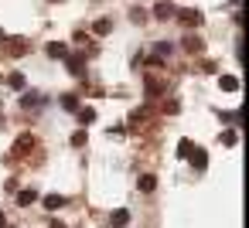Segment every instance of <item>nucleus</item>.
<instances>
[{
  "instance_id": "obj_1",
  "label": "nucleus",
  "mask_w": 249,
  "mask_h": 228,
  "mask_svg": "<svg viewBox=\"0 0 249 228\" xmlns=\"http://www.w3.org/2000/svg\"><path fill=\"white\" fill-rule=\"evenodd\" d=\"M35 143H38V140H35L31 133H21V136L14 140V157H24V153H31V150H35Z\"/></svg>"
},
{
  "instance_id": "obj_2",
  "label": "nucleus",
  "mask_w": 249,
  "mask_h": 228,
  "mask_svg": "<svg viewBox=\"0 0 249 228\" xmlns=\"http://www.w3.org/2000/svg\"><path fill=\"white\" fill-rule=\"evenodd\" d=\"M174 17H178V21H181L184 28H198V24H201V14H198L195 7H188V11H178Z\"/></svg>"
},
{
  "instance_id": "obj_3",
  "label": "nucleus",
  "mask_w": 249,
  "mask_h": 228,
  "mask_svg": "<svg viewBox=\"0 0 249 228\" xmlns=\"http://www.w3.org/2000/svg\"><path fill=\"white\" fill-rule=\"evenodd\" d=\"M188 160H191V163H195L198 170H205V167H208V153H205L201 147H191V153H188Z\"/></svg>"
},
{
  "instance_id": "obj_4",
  "label": "nucleus",
  "mask_w": 249,
  "mask_h": 228,
  "mask_svg": "<svg viewBox=\"0 0 249 228\" xmlns=\"http://www.w3.org/2000/svg\"><path fill=\"white\" fill-rule=\"evenodd\" d=\"M174 14H178V7L167 4V0H160V4L154 7V17H160V21H167V17H174Z\"/></svg>"
},
{
  "instance_id": "obj_5",
  "label": "nucleus",
  "mask_w": 249,
  "mask_h": 228,
  "mask_svg": "<svg viewBox=\"0 0 249 228\" xmlns=\"http://www.w3.org/2000/svg\"><path fill=\"white\" fill-rule=\"evenodd\" d=\"M69 58V72L72 75H82L86 72V55H65Z\"/></svg>"
},
{
  "instance_id": "obj_6",
  "label": "nucleus",
  "mask_w": 249,
  "mask_h": 228,
  "mask_svg": "<svg viewBox=\"0 0 249 228\" xmlns=\"http://www.w3.org/2000/svg\"><path fill=\"white\" fill-rule=\"evenodd\" d=\"M65 204H69L65 194H48V197H45V208H48V211H58V208H65Z\"/></svg>"
},
{
  "instance_id": "obj_7",
  "label": "nucleus",
  "mask_w": 249,
  "mask_h": 228,
  "mask_svg": "<svg viewBox=\"0 0 249 228\" xmlns=\"http://www.w3.org/2000/svg\"><path fill=\"white\" fill-rule=\"evenodd\" d=\"M48 55H52V58H65V55H69V45H65V41H52V45H48Z\"/></svg>"
},
{
  "instance_id": "obj_8",
  "label": "nucleus",
  "mask_w": 249,
  "mask_h": 228,
  "mask_svg": "<svg viewBox=\"0 0 249 228\" xmlns=\"http://www.w3.org/2000/svg\"><path fill=\"white\" fill-rule=\"evenodd\" d=\"M35 201H38V191H35V187L18 191V204H24V208H28V204H35Z\"/></svg>"
},
{
  "instance_id": "obj_9",
  "label": "nucleus",
  "mask_w": 249,
  "mask_h": 228,
  "mask_svg": "<svg viewBox=\"0 0 249 228\" xmlns=\"http://www.w3.org/2000/svg\"><path fill=\"white\" fill-rule=\"evenodd\" d=\"M113 225H116V228H126V225H130V211H126V208H116V211H113Z\"/></svg>"
},
{
  "instance_id": "obj_10",
  "label": "nucleus",
  "mask_w": 249,
  "mask_h": 228,
  "mask_svg": "<svg viewBox=\"0 0 249 228\" xmlns=\"http://www.w3.org/2000/svg\"><path fill=\"white\" fill-rule=\"evenodd\" d=\"M7 51H11V55H24V51H28V41H24V38H14V41L7 45Z\"/></svg>"
},
{
  "instance_id": "obj_11",
  "label": "nucleus",
  "mask_w": 249,
  "mask_h": 228,
  "mask_svg": "<svg viewBox=\"0 0 249 228\" xmlns=\"http://www.w3.org/2000/svg\"><path fill=\"white\" fill-rule=\"evenodd\" d=\"M218 85H222L225 92H235V89H239V79H235V75H222V79H218Z\"/></svg>"
},
{
  "instance_id": "obj_12",
  "label": "nucleus",
  "mask_w": 249,
  "mask_h": 228,
  "mask_svg": "<svg viewBox=\"0 0 249 228\" xmlns=\"http://www.w3.org/2000/svg\"><path fill=\"white\" fill-rule=\"evenodd\" d=\"M154 187H157V177H154V174H143V177H140V191H147V194H150Z\"/></svg>"
},
{
  "instance_id": "obj_13",
  "label": "nucleus",
  "mask_w": 249,
  "mask_h": 228,
  "mask_svg": "<svg viewBox=\"0 0 249 228\" xmlns=\"http://www.w3.org/2000/svg\"><path fill=\"white\" fill-rule=\"evenodd\" d=\"M21 106H24V109H35V106H41V96H35V92H28V96L21 99Z\"/></svg>"
},
{
  "instance_id": "obj_14",
  "label": "nucleus",
  "mask_w": 249,
  "mask_h": 228,
  "mask_svg": "<svg viewBox=\"0 0 249 228\" xmlns=\"http://www.w3.org/2000/svg\"><path fill=\"white\" fill-rule=\"evenodd\" d=\"M62 109L75 113V109H79V99H75V96H62Z\"/></svg>"
},
{
  "instance_id": "obj_15",
  "label": "nucleus",
  "mask_w": 249,
  "mask_h": 228,
  "mask_svg": "<svg viewBox=\"0 0 249 228\" xmlns=\"http://www.w3.org/2000/svg\"><path fill=\"white\" fill-rule=\"evenodd\" d=\"M92 119H96V109H79V123L82 126H89Z\"/></svg>"
},
{
  "instance_id": "obj_16",
  "label": "nucleus",
  "mask_w": 249,
  "mask_h": 228,
  "mask_svg": "<svg viewBox=\"0 0 249 228\" xmlns=\"http://www.w3.org/2000/svg\"><path fill=\"white\" fill-rule=\"evenodd\" d=\"M222 143H225V147H235V143H239V133H235V130H225V133H222Z\"/></svg>"
},
{
  "instance_id": "obj_17",
  "label": "nucleus",
  "mask_w": 249,
  "mask_h": 228,
  "mask_svg": "<svg viewBox=\"0 0 249 228\" xmlns=\"http://www.w3.org/2000/svg\"><path fill=\"white\" fill-rule=\"evenodd\" d=\"M7 85H11V89H24V75H21V72H14V75L7 79Z\"/></svg>"
},
{
  "instance_id": "obj_18",
  "label": "nucleus",
  "mask_w": 249,
  "mask_h": 228,
  "mask_svg": "<svg viewBox=\"0 0 249 228\" xmlns=\"http://www.w3.org/2000/svg\"><path fill=\"white\" fill-rule=\"evenodd\" d=\"M147 96H150V99H157V96H160V82L147 79Z\"/></svg>"
},
{
  "instance_id": "obj_19",
  "label": "nucleus",
  "mask_w": 249,
  "mask_h": 228,
  "mask_svg": "<svg viewBox=\"0 0 249 228\" xmlns=\"http://www.w3.org/2000/svg\"><path fill=\"white\" fill-rule=\"evenodd\" d=\"M72 147H86V130H75L72 133Z\"/></svg>"
},
{
  "instance_id": "obj_20",
  "label": "nucleus",
  "mask_w": 249,
  "mask_h": 228,
  "mask_svg": "<svg viewBox=\"0 0 249 228\" xmlns=\"http://www.w3.org/2000/svg\"><path fill=\"white\" fill-rule=\"evenodd\" d=\"M184 48H188V51H201V41H198V38H184Z\"/></svg>"
},
{
  "instance_id": "obj_21",
  "label": "nucleus",
  "mask_w": 249,
  "mask_h": 228,
  "mask_svg": "<svg viewBox=\"0 0 249 228\" xmlns=\"http://www.w3.org/2000/svg\"><path fill=\"white\" fill-rule=\"evenodd\" d=\"M92 31H96V34H106V31H109V21H96V28H92Z\"/></svg>"
},
{
  "instance_id": "obj_22",
  "label": "nucleus",
  "mask_w": 249,
  "mask_h": 228,
  "mask_svg": "<svg viewBox=\"0 0 249 228\" xmlns=\"http://www.w3.org/2000/svg\"><path fill=\"white\" fill-rule=\"evenodd\" d=\"M178 153H181V157H188V153H191V140H181V147H178Z\"/></svg>"
},
{
  "instance_id": "obj_23",
  "label": "nucleus",
  "mask_w": 249,
  "mask_h": 228,
  "mask_svg": "<svg viewBox=\"0 0 249 228\" xmlns=\"http://www.w3.org/2000/svg\"><path fill=\"white\" fill-rule=\"evenodd\" d=\"M4 225H7V218H4V211H0V228H4Z\"/></svg>"
},
{
  "instance_id": "obj_24",
  "label": "nucleus",
  "mask_w": 249,
  "mask_h": 228,
  "mask_svg": "<svg viewBox=\"0 0 249 228\" xmlns=\"http://www.w3.org/2000/svg\"><path fill=\"white\" fill-rule=\"evenodd\" d=\"M0 123H4V102H0Z\"/></svg>"
},
{
  "instance_id": "obj_25",
  "label": "nucleus",
  "mask_w": 249,
  "mask_h": 228,
  "mask_svg": "<svg viewBox=\"0 0 249 228\" xmlns=\"http://www.w3.org/2000/svg\"><path fill=\"white\" fill-rule=\"evenodd\" d=\"M52 228H65V225H62V221H55V225H52Z\"/></svg>"
},
{
  "instance_id": "obj_26",
  "label": "nucleus",
  "mask_w": 249,
  "mask_h": 228,
  "mask_svg": "<svg viewBox=\"0 0 249 228\" xmlns=\"http://www.w3.org/2000/svg\"><path fill=\"white\" fill-rule=\"evenodd\" d=\"M0 41H7V38H4V28H0Z\"/></svg>"
}]
</instances>
